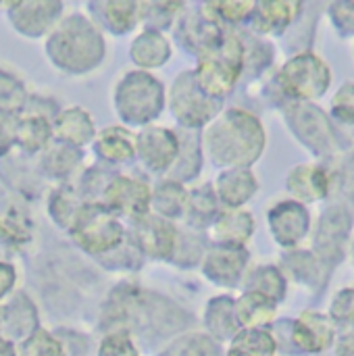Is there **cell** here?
<instances>
[{"label": "cell", "instance_id": "1", "mask_svg": "<svg viewBox=\"0 0 354 356\" xmlns=\"http://www.w3.org/2000/svg\"><path fill=\"white\" fill-rule=\"evenodd\" d=\"M200 136L207 159L219 171L255 167L267 150V129L261 117L244 106H225Z\"/></svg>", "mask_w": 354, "mask_h": 356}, {"label": "cell", "instance_id": "2", "mask_svg": "<svg viewBox=\"0 0 354 356\" xmlns=\"http://www.w3.org/2000/svg\"><path fill=\"white\" fill-rule=\"evenodd\" d=\"M48 63L63 75L86 77L98 71L108 54L100 23L86 13H69L44 40Z\"/></svg>", "mask_w": 354, "mask_h": 356}, {"label": "cell", "instance_id": "3", "mask_svg": "<svg viewBox=\"0 0 354 356\" xmlns=\"http://www.w3.org/2000/svg\"><path fill=\"white\" fill-rule=\"evenodd\" d=\"M111 100L119 123L131 129H142L156 123L165 113L167 88L152 71L134 67L115 81Z\"/></svg>", "mask_w": 354, "mask_h": 356}, {"label": "cell", "instance_id": "4", "mask_svg": "<svg viewBox=\"0 0 354 356\" xmlns=\"http://www.w3.org/2000/svg\"><path fill=\"white\" fill-rule=\"evenodd\" d=\"M246 73V42L240 33L227 29L223 40L196 58L194 77L204 94L225 100Z\"/></svg>", "mask_w": 354, "mask_h": 356}, {"label": "cell", "instance_id": "5", "mask_svg": "<svg viewBox=\"0 0 354 356\" xmlns=\"http://www.w3.org/2000/svg\"><path fill=\"white\" fill-rule=\"evenodd\" d=\"M334 81L330 63L315 50H298L275 71V86L284 102H317Z\"/></svg>", "mask_w": 354, "mask_h": 356}, {"label": "cell", "instance_id": "6", "mask_svg": "<svg viewBox=\"0 0 354 356\" xmlns=\"http://www.w3.org/2000/svg\"><path fill=\"white\" fill-rule=\"evenodd\" d=\"M67 236L83 254L102 259L127 240L129 229L102 202H86Z\"/></svg>", "mask_w": 354, "mask_h": 356}, {"label": "cell", "instance_id": "7", "mask_svg": "<svg viewBox=\"0 0 354 356\" xmlns=\"http://www.w3.org/2000/svg\"><path fill=\"white\" fill-rule=\"evenodd\" d=\"M282 115L286 127L317 159H330L338 152V129L330 113L315 102H284Z\"/></svg>", "mask_w": 354, "mask_h": 356}, {"label": "cell", "instance_id": "8", "mask_svg": "<svg viewBox=\"0 0 354 356\" xmlns=\"http://www.w3.org/2000/svg\"><path fill=\"white\" fill-rule=\"evenodd\" d=\"M167 108L182 129L202 131L221 111L223 100H215L200 90L194 69L179 71L167 90Z\"/></svg>", "mask_w": 354, "mask_h": 356}, {"label": "cell", "instance_id": "9", "mask_svg": "<svg viewBox=\"0 0 354 356\" xmlns=\"http://www.w3.org/2000/svg\"><path fill=\"white\" fill-rule=\"evenodd\" d=\"M354 229V213L353 209L344 202L330 204L317 225H315V236H313V250L330 265L338 267L351 248V238Z\"/></svg>", "mask_w": 354, "mask_h": 356}, {"label": "cell", "instance_id": "10", "mask_svg": "<svg viewBox=\"0 0 354 356\" xmlns=\"http://www.w3.org/2000/svg\"><path fill=\"white\" fill-rule=\"evenodd\" d=\"M100 202L123 221L136 223L152 213V186L140 175L117 171Z\"/></svg>", "mask_w": 354, "mask_h": 356}, {"label": "cell", "instance_id": "11", "mask_svg": "<svg viewBox=\"0 0 354 356\" xmlns=\"http://www.w3.org/2000/svg\"><path fill=\"white\" fill-rule=\"evenodd\" d=\"M267 227L273 242L284 250H294L305 244L313 232V215L307 204L294 198H282L267 209Z\"/></svg>", "mask_w": 354, "mask_h": 356}, {"label": "cell", "instance_id": "12", "mask_svg": "<svg viewBox=\"0 0 354 356\" xmlns=\"http://www.w3.org/2000/svg\"><path fill=\"white\" fill-rule=\"evenodd\" d=\"M138 134V156L140 167L152 175H167L175 165L182 148V138L177 129L165 125H146L136 131Z\"/></svg>", "mask_w": 354, "mask_h": 356}, {"label": "cell", "instance_id": "13", "mask_svg": "<svg viewBox=\"0 0 354 356\" xmlns=\"http://www.w3.org/2000/svg\"><path fill=\"white\" fill-rule=\"evenodd\" d=\"M65 17V0H19L6 15L15 33L27 40H46Z\"/></svg>", "mask_w": 354, "mask_h": 356}, {"label": "cell", "instance_id": "14", "mask_svg": "<svg viewBox=\"0 0 354 356\" xmlns=\"http://www.w3.org/2000/svg\"><path fill=\"white\" fill-rule=\"evenodd\" d=\"M248 269H250L248 246L211 244L200 263V273L213 286L219 288H236L244 284Z\"/></svg>", "mask_w": 354, "mask_h": 356}, {"label": "cell", "instance_id": "15", "mask_svg": "<svg viewBox=\"0 0 354 356\" xmlns=\"http://www.w3.org/2000/svg\"><path fill=\"white\" fill-rule=\"evenodd\" d=\"M129 238L136 242L140 252L150 261L169 263L179 240V227L175 221L159 217L154 213L142 217L136 223H129Z\"/></svg>", "mask_w": 354, "mask_h": 356}, {"label": "cell", "instance_id": "16", "mask_svg": "<svg viewBox=\"0 0 354 356\" xmlns=\"http://www.w3.org/2000/svg\"><path fill=\"white\" fill-rule=\"evenodd\" d=\"M227 29L230 27L213 19L202 6H198L196 10H186L173 27L177 44L196 58L211 50L213 46H217Z\"/></svg>", "mask_w": 354, "mask_h": 356}, {"label": "cell", "instance_id": "17", "mask_svg": "<svg viewBox=\"0 0 354 356\" xmlns=\"http://www.w3.org/2000/svg\"><path fill=\"white\" fill-rule=\"evenodd\" d=\"M286 190L290 198L307 207L328 200L334 192V171L323 163L294 165L286 175Z\"/></svg>", "mask_w": 354, "mask_h": 356}, {"label": "cell", "instance_id": "18", "mask_svg": "<svg viewBox=\"0 0 354 356\" xmlns=\"http://www.w3.org/2000/svg\"><path fill=\"white\" fill-rule=\"evenodd\" d=\"M338 327L334 319L319 311L300 313L290 327V342L294 348L307 355H319L336 344Z\"/></svg>", "mask_w": 354, "mask_h": 356}, {"label": "cell", "instance_id": "19", "mask_svg": "<svg viewBox=\"0 0 354 356\" xmlns=\"http://www.w3.org/2000/svg\"><path fill=\"white\" fill-rule=\"evenodd\" d=\"M307 0H255L250 27L257 35H284L305 15Z\"/></svg>", "mask_w": 354, "mask_h": 356}, {"label": "cell", "instance_id": "20", "mask_svg": "<svg viewBox=\"0 0 354 356\" xmlns=\"http://www.w3.org/2000/svg\"><path fill=\"white\" fill-rule=\"evenodd\" d=\"M92 152L98 163L106 167L117 169L121 165H129L138 156V134L123 123L106 125L98 129V136L92 142Z\"/></svg>", "mask_w": 354, "mask_h": 356}, {"label": "cell", "instance_id": "21", "mask_svg": "<svg viewBox=\"0 0 354 356\" xmlns=\"http://www.w3.org/2000/svg\"><path fill=\"white\" fill-rule=\"evenodd\" d=\"M40 330V311L27 292H15L0 305V334L13 342H23Z\"/></svg>", "mask_w": 354, "mask_h": 356}, {"label": "cell", "instance_id": "22", "mask_svg": "<svg viewBox=\"0 0 354 356\" xmlns=\"http://www.w3.org/2000/svg\"><path fill=\"white\" fill-rule=\"evenodd\" d=\"M38 171L44 179L58 184H73L86 169V154L81 148L54 140L38 159Z\"/></svg>", "mask_w": 354, "mask_h": 356}, {"label": "cell", "instance_id": "23", "mask_svg": "<svg viewBox=\"0 0 354 356\" xmlns=\"http://www.w3.org/2000/svg\"><path fill=\"white\" fill-rule=\"evenodd\" d=\"M173 58V40L154 27H142L129 42V60L136 69L156 71Z\"/></svg>", "mask_w": 354, "mask_h": 356}, {"label": "cell", "instance_id": "24", "mask_svg": "<svg viewBox=\"0 0 354 356\" xmlns=\"http://www.w3.org/2000/svg\"><path fill=\"white\" fill-rule=\"evenodd\" d=\"M215 192L223 209H246V204L259 194V177L252 167L221 169L213 179Z\"/></svg>", "mask_w": 354, "mask_h": 356}, {"label": "cell", "instance_id": "25", "mask_svg": "<svg viewBox=\"0 0 354 356\" xmlns=\"http://www.w3.org/2000/svg\"><path fill=\"white\" fill-rule=\"evenodd\" d=\"M52 125H54V140L81 148V150L92 146V142L98 136L94 115L86 106H79V104L61 108Z\"/></svg>", "mask_w": 354, "mask_h": 356}, {"label": "cell", "instance_id": "26", "mask_svg": "<svg viewBox=\"0 0 354 356\" xmlns=\"http://www.w3.org/2000/svg\"><path fill=\"white\" fill-rule=\"evenodd\" d=\"M96 21L113 35L134 33L144 23V0H96Z\"/></svg>", "mask_w": 354, "mask_h": 356}, {"label": "cell", "instance_id": "27", "mask_svg": "<svg viewBox=\"0 0 354 356\" xmlns=\"http://www.w3.org/2000/svg\"><path fill=\"white\" fill-rule=\"evenodd\" d=\"M257 232V219L248 209H223L209 229L213 244L248 246Z\"/></svg>", "mask_w": 354, "mask_h": 356}, {"label": "cell", "instance_id": "28", "mask_svg": "<svg viewBox=\"0 0 354 356\" xmlns=\"http://www.w3.org/2000/svg\"><path fill=\"white\" fill-rule=\"evenodd\" d=\"M54 119L44 113L23 111L17 121V148L25 156L38 159L54 142Z\"/></svg>", "mask_w": 354, "mask_h": 356}, {"label": "cell", "instance_id": "29", "mask_svg": "<svg viewBox=\"0 0 354 356\" xmlns=\"http://www.w3.org/2000/svg\"><path fill=\"white\" fill-rule=\"evenodd\" d=\"M286 271L311 290H321L330 282L334 267H330L313 248H294L284 254Z\"/></svg>", "mask_w": 354, "mask_h": 356}, {"label": "cell", "instance_id": "30", "mask_svg": "<svg viewBox=\"0 0 354 356\" xmlns=\"http://www.w3.org/2000/svg\"><path fill=\"white\" fill-rule=\"evenodd\" d=\"M223 211V204L215 192L213 181L211 184H196L190 188L188 194V207H186V227L198 229V232H209L219 213Z\"/></svg>", "mask_w": 354, "mask_h": 356}, {"label": "cell", "instance_id": "31", "mask_svg": "<svg viewBox=\"0 0 354 356\" xmlns=\"http://www.w3.org/2000/svg\"><path fill=\"white\" fill-rule=\"evenodd\" d=\"M179 138H182L179 156L175 165L171 167V171L167 173V177H173L182 184H192L200 177L204 169V161H207V154L202 148V136L200 131L182 129Z\"/></svg>", "mask_w": 354, "mask_h": 356}, {"label": "cell", "instance_id": "32", "mask_svg": "<svg viewBox=\"0 0 354 356\" xmlns=\"http://www.w3.org/2000/svg\"><path fill=\"white\" fill-rule=\"evenodd\" d=\"M190 188L173 177H159L152 184V213L169 221H179L186 215Z\"/></svg>", "mask_w": 354, "mask_h": 356}, {"label": "cell", "instance_id": "33", "mask_svg": "<svg viewBox=\"0 0 354 356\" xmlns=\"http://www.w3.org/2000/svg\"><path fill=\"white\" fill-rule=\"evenodd\" d=\"M277 315V302L269 296L244 290L236 298V317L242 330H269Z\"/></svg>", "mask_w": 354, "mask_h": 356}, {"label": "cell", "instance_id": "34", "mask_svg": "<svg viewBox=\"0 0 354 356\" xmlns=\"http://www.w3.org/2000/svg\"><path fill=\"white\" fill-rule=\"evenodd\" d=\"M204 327L207 334L217 342H232L242 330L236 317V298L215 296L204 309Z\"/></svg>", "mask_w": 354, "mask_h": 356}, {"label": "cell", "instance_id": "35", "mask_svg": "<svg viewBox=\"0 0 354 356\" xmlns=\"http://www.w3.org/2000/svg\"><path fill=\"white\" fill-rule=\"evenodd\" d=\"M83 204H86V198L81 196L75 184H58L48 194L46 213L58 229L69 232L79 211L83 209Z\"/></svg>", "mask_w": 354, "mask_h": 356}, {"label": "cell", "instance_id": "36", "mask_svg": "<svg viewBox=\"0 0 354 356\" xmlns=\"http://www.w3.org/2000/svg\"><path fill=\"white\" fill-rule=\"evenodd\" d=\"M35 225L31 217L19 207H6L0 213V244L8 248V252H25L33 242Z\"/></svg>", "mask_w": 354, "mask_h": 356}, {"label": "cell", "instance_id": "37", "mask_svg": "<svg viewBox=\"0 0 354 356\" xmlns=\"http://www.w3.org/2000/svg\"><path fill=\"white\" fill-rule=\"evenodd\" d=\"M246 290L261 292L275 302H282L288 294V275L277 265H257L248 269L244 277Z\"/></svg>", "mask_w": 354, "mask_h": 356}, {"label": "cell", "instance_id": "38", "mask_svg": "<svg viewBox=\"0 0 354 356\" xmlns=\"http://www.w3.org/2000/svg\"><path fill=\"white\" fill-rule=\"evenodd\" d=\"M211 238L204 236V232L192 229V227H184L179 229V240H177V248L171 257V265L179 267V269H194L200 267L209 246H211Z\"/></svg>", "mask_w": 354, "mask_h": 356}, {"label": "cell", "instance_id": "39", "mask_svg": "<svg viewBox=\"0 0 354 356\" xmlns=\"http://www.w3.org/2000/svg\"><path fill=\"white\" fill-rule=\"evenodd\" d=\"M188 0H144V23L154 29H171L188 10Z\"/></svg>", "mask_w": 354, "mask_h": 356}, {"label": "cell", "instance_id": "40", "mask_svg": "<svg viewBox=\"0 0 354 356\" xmlns=\"http://www.w3.org/2000/svg\"><path fill=\"white\" fill-rule=\"evenodd\" d=\"M115 173H117V169L98 163V165L86 167L73 184L77 186V190L81 192L86 202H100L102 194H104V190H106V186Z\"/></svg>", "mask_w": 354, "mask_h": 356}, {"label": "cell", "instance_id": "41", "mask_svg": "<svg viewBox=\"0 0 354 356\" xmlns=\"http://www.w3.org/2000/svg\"><path fill=\"white\" fill-rule=\"evenodd\" d=\"M213 19H217L225 27L250 23L252 10H255V0H217L211 6H202Z\"/></svg>", "mask_w": 354, "mask_h": 356}, {"label": "cell", "instance_id": "42", "mask_svg": "<svg viewBox=\"0 0 354 356\" xmlns=\"http://www.w3.org/2000/svg\"><path fill=\"white\" fill-rule=\"evenodd\" d=\"M29 96L31 94L27 92V86L23 83V79L15 75L13 71L0 67V108L19 115L25 108Z\"/></svg>", "mask_w": 354, "mask_h": 356}, {"label": "cell", "instance_id": "43", "mask_svg": "<svg viewBox=\"0 0 354 356\" xmlns=\"http://www.w3.org/2000/svg\"><path fill=\"white\" fill-rule=\"evenodd\" d=\"M232 348L257 356H275L280 344L271 330H240L238 336L232 340Z\"/></svg>", "mask_w": 354, "mask_h": 356}, {"label": "cell", "instance_id": "44", "mask_svg": "<svg viewBox=\"0 0 354 356\" xmlns=\"http://www.w3.org/2000/svg\"><path fill=\"white\" fill-rule=\"evenodd\" d=\"M163 356H221L219 342L209 334H186L175 340Z\"/></svg>", "mask_w": 354, "mask_h": 356}, {"label": "cell", "instance_id": "45", "mask_svg": "<svg viewBox=\"0 0 354 356\" xmlns=\"http://www.w3.org/2000/svg\"><path fill=\"white\" fill-rule=\"evenodd\" d=\"M19 356H67V348L48 330H38L27 340L19 342Z\"/></svg>", "mask_w": 354, "mask_h": 356}, {"label": "cell", "instance_id": "46", "mask_svg": "<svg viewBox=\"0 0 354 356\" xmlns=\"http://www.w3.org/2000/svg\"><path fill=\"white\" fill-rule=\"evenodd\" d=\"M98 261L102 265H106V269H113V271H138V269H142L146 257L140 252L136 242L127 236V240L119 248H115L113 252H108L106 257H102Z\"/></svg>", "mask_w": 354, "mask_h": 356}, {"label": "cell", "instance_id": "47", "mask_svg": "<svg viewBox=\"0 0 354 356\" xmlns=\"http://www.w3.org/2000/svg\"><path fill=\"white\" fill-rule=\"evenodd\" d=\"M330 115L336 123L354 127V81H344L330 100Z\"/></svg>", "mask_w": 354, "mask_h": 356}, {"label": "cell", "instance_id": "48", "mask_svg": "<svg viewBox=\"0 0 354 356\" xmlns=\"http://www.w3.org/2000/svg\"><path fill=\"white\" fill-rule=\"evenodd\" d=\"M330 317L334 319L338 330L354 334V288H342L334 296L330 305Z\"/></svg>", "mask_w": 354, "mask_h": 356}, {"label": "cell", "instance_id": "49", "mask_svg": "<svg viewBox=\"0 0 354 356\" xmlns=\"http://www.w3.org/2000/svg\"><path fill=\"white\" fill-rule=\"evenodd\" d=\"M98 356H140V353L127 330H113L100 340Z\"/></svg>", "mask_w": 354, "mask_h": 356}, {"label": "cell", "instance_id": "50", "mask_svg": "<svg viewBox=\"0 0 354 356\" xmlns=\"http://www.w3.org/2000/svg\"><path fill=\"white\" fill-rule=\"evenodd\" d=\"M244 42H246V40H244ZM273 56H275L273 46L267 44V42H263V40L255 42L252 48L246 44V73H250V75H261L267 67H271ZM246 73H244V75H246Z\"/></svg>", "mask_w": 354, "mask_h": 356}, {"label": "cell", "instance_id": "51", "mask_svg": "<svg viewBox=\"0 0 354 356\" xmlns=\"http://www.w3.org/2000/svg\"><path fill=\"white\" fill-rule=\"evenodd\" d=\"M328 15L334 29H338L342 35H354V8L346 0H332Z\"/></svg>", "mask_w": 354, "mask_h": 356}, {"label": "cell", "instance_id": "52", "mask_svg": "<svg viewBox=\"0 0 354 356\" xmlns=\"http://www.w3.org/2000/svg\"><path fill=\"white\" fill-rule=\"evenodd\" d=\"M17 113L0 108V159L8 156L17 148Z\"/></svg>", "mask_w": 354, "mask_h": 356}, {"label": "cell", "instance_id": "53", "mask_svg": "<svg viewBox=\"0 0 354 356\" xmlns=\"http://www.w3.org/2000/svg\"><path fill=\"white\" fill-rule=\"evenodd\" d=\"M19 284V271L15 263L0 261V300H6L15 294V288Z\"/></svg>", "mask_w": 354, "mask_h": 356}, {"label": "cell", "instance_id": "54", "mask_svg": "<svg viewBox=\"0 0 354 356\" xmlns=\"http://www.w3.org/2000/svg\"><path fill=\"white\" fill-rule=\"evenodd\" d=\"M336 356H354V334H344L336 342Z\"/></svg>", "mask_w": 354, "mask_h": 356}, {"label": "cell", "instance_id": "55", "mask_svg": "<svg viewBox=\"0 0 354 356\" xmlns=\"http://www.w3.org/2000/svg\"><path fill=\"white\" fill-rule=\"evenodd\" d=\"M0 356H19V344L0 334Z\"/></svg>", "mask_w": 354, "mask_h": 356}, {"label": "cell", "instance_id": "56", "mask_svg": "<svg viewBox=\"0 0 354 356\" xmlns=\"http://www.w3.org/2000/svg\"><path fill=\"white\" fill-rule=\"evenodd\" d=\"M17 4H19V0H0V13L8 15Z\"/></svg>", "mask_w": 354, "mask_h": 356}, {"label": "cell", "instance_id": "57", "mask_svg": "<svg viewBox=\"0 0 354 356\" xmlns=\"http://www.w3.org/2000/svg\"><path fill=\"white\" fill-rule=\"evenodd\" d=\"M227 356H257V355H250V353H244V350H238V348H232V346H230Z\"/></svg>", "mask_w": 354, "mask_h": 356}, {"label": "cell", "instance_id": "58", "mask_svg": "<svg viewBox=\"0 0 354 356\" xmlns=\"http://www.w3.org/2000/svg\"><path fill=\"white\" fill-rule=\"evenodd\" d=\"M198 6H211V4H215L217 0H194Z\"/></svg>", "mask_w": 354, "mask_h": 356}, {"label": "cell", "instance_id": "59", "mask_svg": "<svg viewBox=\"0 0 354 356\" xmlns=\"http://www.w3.org/2000/svg\"><path fill=\"white\" fill-rule=\"evenodd\" d=\"M346 2H348V4H351V6L354 8V0H346Z\"/></svg>", "mask_w": 354, "mask_h": 356}]
</instances>
